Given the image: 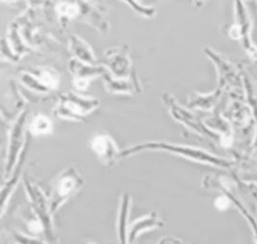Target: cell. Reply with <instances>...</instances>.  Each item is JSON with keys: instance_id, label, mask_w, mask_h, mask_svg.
<instances>
[{"instance_id": "obj_1", "label": "cell", "mask_w": 257, "mask_h": 244, "mask_svg": "<svg viewBox=\"0 0 257 244\" xmlns=\"http://www.w3.org/2000/svg\"><path fill=\"white\" fill-rule=\"evenodd\" d=\"M146 149H151V150H165L172 152L174 154H177L179 156H183L192 160H196L198 162L202 163H208L214 166H220V167H229L230 162L227 160L217 158L209 153H206L204 151H200L197 149H192V148H185V147H179V146H174V145H169L166 143H147L143 145L136 146L134 148H130L125 152L123 151L120 155H128L132 153H136L141 150H146Z\"/></svg>"}, {"instance_id": "obj_2", "label": "cell", "mask_w": 257, "mask_h": 244, "mask_svg": "<svg viewBox=\"0 0 257 244\" xmlns=\"http://www.w3.org/2000/svg\"><path fill=\"white\" fill-rule=\"evenodd\" d=\"M82 184L81 179L72 170L67 169L56 180L50 202V212H54L59 205L67 200Z\"/></svg>"}, {"instance_id": "obj_3", "label": "cell", "mask_w": 257, "mask_h": 244, "mask_svg": "<svg viewBox=\"0 0 257 244\" xmlns=\"http://www.w3.org/2000/svg\"><path fill=\"white\" fill-rule=\"evenodd\" d=\"M97 104L96 99H84L72 93H68L61 96L57 111L58 114L63 117L78 118L88 113Z\"/></svg>"}, {"instance_id": "obj_4", "label": "cell", "mask_w": 257, "mask_h": 244, "mask_svg": "<svg viewBox=\"0 0 257 244\" xmlns=\"http://www.w3.org/2000/svg\"><path fill=\"white\" fill-rule=\"evenodd\" d=\"M91 148L96 155L107 164H111L116 157V147L108 136H96L92 140Z\"/></svg>"}, {"instance_id": "obj_5", "label": "cell", "mask_w": 257, "mask_h": 244, "mask_svg": "<svg viewBox=\"0 0 257 244\" xmlns=\"http://www.w3.org/2000/svg\"><path fill=\"white\" fill-rule=\"evenodd\" d=\"M162 226H163V222L157 216L156 213H152L146 217H143L142 219H139L132 224V227L130 228V231L127 233V242L133 243L134 240L137 238V236L143 231L162 227Z\"/></svg>"}, {"instance_id": "obj_6", "label": "cell", "mask_w": 257, "mask_h": 244, "mask_svg": "<svg viewBox=\"0 0 257 244\" xmlns=\"http://www.w3.org/2000/svg\"><path fill=\"white\" fill-rule=\"evenodd\" d=\"M24 115H21L19 119L16 121L13 133L11 135V143H10V148H9V155H8V164L6 168L7 175L10 173L11 168L13 164L15 163V159L18 153V150L20 149V144L22 140V128H23V121H24Z\"/></svg>"}, {"instance_id": "obj_7", "label": "cell", "mask_w": 257, "mask_h": 244, "mask_svg": "<svg viewBox=\"0 0 257 244\" xmlns=\"http://www.w3.org/2000/svg\"><path fill=\"white\" fill-rule=\"evenodd\" d=\"M128 206H130V197L127 195L122 197L119 215H118V239L120 244H126L127 242V216H128Z\"/></svg>"}, {"instance_id": "obj_8", "label": "cell", "mask_w": 257, "mask_h": 244, "mask_svg": "<svg viewBox=\"0 0 257 244\" xmlns=\"http://www.w3.org/2000/svg\"><path fill=\"white\" fill-rule=\"evenodd\" d=\"M226 196L231 200V202H233V204L238 208V210L240 211V213L245 217V219L248 221L251 229H252V233H253V240H254V244H257V221L255 220V218L248 212V210L243 206V204L235 197L233 196L232 193L228 192L227 190L225 191Z\"/></svg>"}, {"instance_id": "obj_9", "label": "cell", "mask_w": 257, "mask_h": 244, "mask_svg": "<svg viewBox=\"0 0 257 244\" xmlns=\"http://www.w3.org/2000/svg\"><path fill=\"white\" fill-rule=\"evenodd\" d=\"M30 131L34 135L48 134L51 131V123L46 116L38 115L31 121Z\"/></svg>"}, {"instance_id": "obj_10", "label": "cell", "mask_w": 257, "mask_h": 244, "mask_svg": "<svg viewBox=\"0 0 257 244\" xmlns=\"http://www.w3.org/2000/svg\"><path fill=\"white\" fill-rule=\"evenodd\" d=\"M17 179H18V174H15V176L5 185V187L0 191V215L3 211V207L5 206L9 196H10V193L12 192L13 188L15 187V184L17 182Z\"/></svg>"}, {"instance_id": "obj_11", "label": "cell", "mask_w": 257, "mask_h": 244, "mask_svg": "<svg viewBox=\"0 0 257 244\" xmlns=\"http://www.w3.org/2000/svg\"><path fill=\"white\" fill-rule=\"evenodd\" d=\"M39 79L41 84H43L44 86L53 88L57 85L58 82V78L57 76L51 72L50 70H43L40 74H39Z\"/></svg>"}, {"instance_id": "obj_12", "label": "cell", "mask_w": 257, "mask_h": 244, "mask_svg": "<svg viewBox=\"0 0 257 244\" xmlns=\"http://www.w3.org/2000/svg\"><path fill=\"white\" fill-rule=\"evenodd\" d=\"M78 8L75 4L72 3H61L57 6V12L60 15L66 16V17H74L77 14Z\"/></svg>"}, {"instance_id": "obj_13", "label": "cell", "mask_w": 257, "mask_h": 244, "mask_svg": "<svg viewBox=\"0 0 257 244\" xmlns=\"http://www.w3.org/2000/svg\"><path fill=\"white\" fill-rule=\"evenodd\" d=\"M231 200L227 197V196H221L219 198L216 199L215 201V206L219 209V210H226L229 205H230Z\"/></svg>"}, {"instance_id": "obj_14", "label": "cell", "mask_w": 257, "mask_h": 244, "mask_svg": "<svg viewBox=\"0 0 257 244\" xmlns=\"http://www.w3.org/2000/svg\"><path fill=\"white\" fill-rule=\"evenodd\" d=\"M28 227H29V230L33 233H39L41 231L44 230V227H43V224L40 220H32L29 222L28 224Z\"/></svg>"}, {"instance_id": "obj_15", "label": "cell", "mask_w": 257, "mask_h": 244, "mask_svg": "<svg viewBox=\"0 0 257 244\" xmlns=\"http://www.w3.org/2000/svg\"><path fill=\"white\" fill-rule=\"evenodd\" d=\"M159 244H186L184 241L174 238V237H165L162 240H160Z\"/></svg>"}, {"instance_id": "obj_16", "label": "cell", "mask_w": 257, "mask_h": 244, "mask_svg": "<svg viewBox=\"0 0 257 244\" xmlns=\"http://www.w3.org/2000/svg\"><path fill=\"white\" fill-rule=\"evenodd\" d=\"M87 244H95V243H87Z\"/></svg>"}, {"instance_id": "obj_17", "label": "cell", "mask_w": 257, "mask_h": 244, "mask_svg": "<svg viewBox=\"0 0 257 244\" xmlns=\"http://www.w3.org/2000/svg\"><path fill=\"white\" fill-rule=\"evenodd\" d=\"M131 244H132V243H131Z\"/></svg>"}]
</instances>
